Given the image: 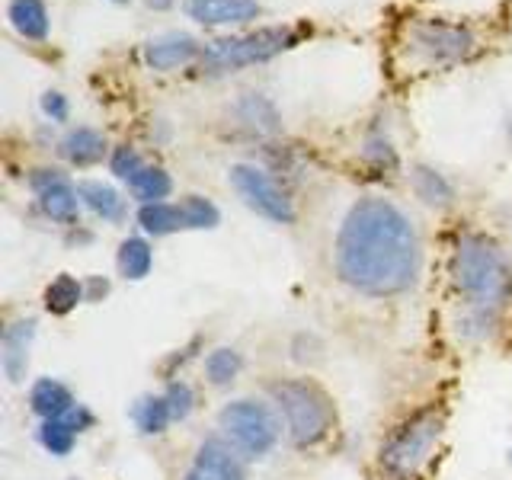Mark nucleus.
<instances>
[{
	"instance_id": "f257e3e1",
	"label": "nucleus",
	"mask_w": 512,
	"mask_h": 480,
	"mask_svg": "<svg viewBox=\"0 0 512 480\" xmlns=\"http://www.w3.org/2000/svg\"><path fill=\"white\" fill-rule=\"evenodd\" d=\"M336 276L368 298L404 295L423 269V244L413 221L388 199L368 196L349 208L336 234Z\"/></svg>"
},
{
	"instance_id": "f03ea898",
	"label": "nucleus",
	"mask_w": 512,
	"mask_h": 480,
	"mask_svg": "<svg viewBox=\"0 0 512 480\" xmlns=\"http://www.w3.org/2000/svg\"><path fill=\"white\" fill-rule=\"evenodd\" d=\"M452 285L464 314L500 320L512 301V260L487 234H464L452 250Z\"/></svg>"
},
{
	"instance_id": "7ed1b4c3",
	"label": "nucleus",
	"mask_w": 512,
	"mask_h": 480,
	"mask_svg": "<svg viewBox=\"0 0 512 480\" xmlns=\"http://www.w3.org/2000/svg\"><path fill=\"white\" fill-rule=\"evenodd\" d=\"M269 404L276 407L285 439L295 448H317L336 426L333 397L311 378H279L269 384Z\"/></svg>"
},
{
	"instance_id": "20e7f679",
	"label": "nucleus",
	"mask_w": 512,
	"mask_h": 480,
	"mask_svg": "<svg viewBox=\"0 0 512 480\" xmlns=\"http://www.w3.org/2000/svg\"><path fill=\"white\" fill-rule=\"evenodd\" d=\"M445 432L442 407H420L404 423H397L378 448V468L388 480H413L439 448Z\"/></svg>"
},
{
	"instance_id": "39448f33",
	"label": "nucleus",
	"mask_w": 512,
	"mask_h": 480,
	"mask_svg": "<svg viewBox=\"0 0 512 480\" xmlns=\"http://www.w3.org/2000/svg\"><path fill=\"white\" fill-rule=\"evenodd\" d=\"M218 436L247 461H263L276 452L285 429L269 400L237 397L231 404H224L218 413Z\"/></svg>"
},
{
	"instance_id": "423d86ee",
	"label": "nucleus",
	"mask_w": 512,
	"mask_h": 480,
	"mask_svg": "<svg viewBox=\"0 0 512 480\" xmlns=\"http://www.w3.org/2000/svg\"><path fill=\"white\" fill-rule=\"evenodd\" d=\"M295 42H298L295 32L282 29V26H266V29L247 32V36L218 39V42L202 48V68L208 74H224V71L250 68V64H263L269 58L282 55L285 48H292Z\"/></svg>"
},
{
	"instance_id": "0eeeda50",
	"label": "nucleus",
	"mask_w": 512,
	"mask_h": 480,
	"mask_svg": "<svg viewBox=\"0 0 512 480\" xmlns=\"http://www.w3.org/2000/svg\"><path fill=\"white\" fill-rule=\"evenodd\" d=\"M231 186L247 208L256 215H263L276 224H292L295 221V205L288 199V192L272 180V176L253 164H237L231 167Z\"/></svg>"
},
{
	"instance_id": "6e6552de",
	"label": "nucleus",
	"mask_w": 512,
	"mask_h": 480,
	"mask_svg": "<svg viewBox=\"0 0 512 480\" xmlns=\"http://www.w3.org/2000/svg\"><path fill=\"white\" fill-rule=\"evenodd\" d=\"M410 52L429 64H448L461 61L474 52L471 29L452 26V23H416L410 29Z\"/></svg>"
},
{
	"instance_id": "1a4fd4ad",
	"label": "nucleus",
	"mask_w": 512,
	"mask_h": 480,
	"mask_svg": "<svg viewBox=\"0 0 512 480\" xmlns=\"http://www.w3.org/2000/svg\"><path fill=\"white\" fill-rule=\"evenodd\" d=\"M29 189L36 196L42 215L55 224H77L80 215V192L71 186V180L61 170H32L29 173Z\"/></svg>"
},
{
	"instance_id": "9d476101",
	"label": "nucleus",
	"mask_w": 512,
	"mask_h": 480,
	"mask_svg": "<svg viewBox=\"0 0 512 480\" xmlns=\"http://www.w3.org/2000/svg\"><path fill=\"white\" fill-rule=\"evenodd\" d=\"M180 480H247V458L237 455L221 436L199 442Z\"/></svg>"
},
{
	"instance_id": "9b49d317",
	"label": "nucleus",
	"mask_w": 512,
	"mask_h": 480,
	"mask_svg": "<svg viewBox=\"0 0 512 480\" xmlns=\"http://www.w3.org/2000/svg\"><path fill=\"white\" fill-rule=\"evenodd\" d=\"M32 343H36V320L32 317L10 320L4 327V340H0V368H4L10 384H23V378L29 375Z\"/></svg>"
},
{
	"instance_id": "f8f14e48",
	"label": "nucleus",
	"mask_w": 512,
	"mask_h": 480,
	"mask_svg": "<svg viewBox=\"0 0 512 480\" xmlns=\"http://www.w3.org/2000/svg\"><path fill=\"white\" fill-rule=\"evenodd\" d=\"M189 20L202 26H237L250 23L260 16V4L256 0H189L186 4Z\"/></svg>"
},
{
	"instance_id": "ddd939ff",
	"label": "nucleus",
	"mask_w": 512,
	"mask_h": 480,
	"mask_svg": "<svg viewBox=\"0 0 512 480\" xmlns=\"http://www.w3.org/2000/svg\"><path fill=\"white\" fill-rule=\"evenodd\" d=\"M196 55H202V45L192 39L189 32H164V36H157L144 45V61H148L154 71L183 68V64H189Z\"/></svg>"
},
{
	"instance_id": "4468645a",
	"label": "nucleus",
	"mask_w": 512,
	"mask_h": 480,
	"mask_svg": "<svg viewBox=\"0 0 512 480\" xmlns=\"http://www.w3.org/2000/svg\"><path fill=\"white\" fill-rule=\"evenodd\" d=\"M77 404V397L71 388L58 378H39L32 381L29 388V410L39 416V420H61L64 413Z\"/></svg>"
},
{
	"instance_id": "2eb2a0df",
	"label": "nucleus",
	"mask_w": 512,
	"mask_h": 480,
	"mask_svg": "<svg viewBox=\"0 0 512 480\" xmlns=\"http://www.w3.org/2000/svg\"><path fill=\"white\" fill-rule=\"evenodd\" d=\"M58 151L74 167H93V164H100V160L109 154V144H106L103 132L80 125V128H71V132L61 138Z\"/></svg>"
},
{
	"instance_id": "dca6fc26",
	"label": "nucleus",
	"mask_w": 512,
	"mask_h": 480,
	"mask_svg": "<svg viewBox=\"0 0 512 480\" xmlns=\"http://www.w3.org/2000/svg\"><path fill=\"white\" fill-rule=\"evenodd\" d=\"M84 301H87L84 279H74V276H68V272H61V276L48 282L45 292H42V304L52 317H68Z\"/></svg>"
},
{
	"instance_id": "f3484780",
	"label": "nucleus",
	"mask_w": 512,
	"mask_h": 480,
	"mask_svg": "<svg viewBox=\"0 0 512 480\" xmlns=\"http://www.w3.org/2000/svg\"><path fill=\"white\" fill-rule=\"evenodd\" d=\"M205 381L212 388H231V384L244 372V352L234 346H215L208 349V356L202 359Z\"/></svg>"
},
{
	"instance_id": "a211bd4d",
	"label": "nucleus",
	"mask_w": 512,
	"mask_h": 480,
	"mask_svg": "<svg viewBox=\"0 0 512 480\" xmlns=\"http://www.w3.org/2000/svg\"><path fill=\"white\" fill-rule=\"evenodd\" d=\"M132 420H135L141 436H154V439L164 436V432L170 429V423H173V413H170V404H167L164 391L138 397L135 407H132Z\"/></svg>"
},
{
	"instance_id": "6ab92c4d",
	"label": "nucleus",
	"mask_w": 512,
	"mask_h": 480,
	"mask_svg": "<svg viewBox=\"0 0 512 480\" xmlns=\"http://www.w3.org/2000/svg\"><path fill=\"white\" fill-rule=\"evenodd\" d=\"M77 192H80V202H84L93 215H100L103 221H122L125 218V202L119 199V192L109 183L84 180V183H77Z\"/></svg>"
},
{
	"instance_id": "aec40b11",
	"label": "nucleus",
	"mask_w": 512,
	"mask_h": 480,
	"mask_svg": "<svg viewBox=\"0 0 512 480\" xmlns=\"http://www.w3.org/2000/svg\"><path fill=\"white\" fill-rule=\"evenodd\" d=\"M116 266H119L122 279L141 282L151 272V266H154L151 244L144 237H125L122 244H119V253H116Z\"/></svg>"
},
{
	"instance_id": "412c9836",
	"label": "nucleus",
	"mask_w": 512,
	"mask_h": 480,
	"mask_svg": "<svg viewBox=\"0 0 512 480\" xmlns=\"http://www.w3.org/2000/svg\"><path fill=\"white\" fill-rule=\"evenodd\" d=\"M138 224L144 234L151 237H167L176 231H186L180 202H154V205H141L138 208Z\"/></svg>"
},
{
	"instance_id": "4be33fe9",
	"label": "nucleus",
	"mask_w": 512,
	"mask_h": 480,
	"mask_svg": "<svg viewBox=\"0 0 512 480\" xmlns=\"http://www.w3.org/2000/svg\"><path fill=\"white\" fill-rule=\"evenodd\" d=\"M128 189L141 205H154V202H164L170 192H173V180L164 167H154V164H144L132 180H128Z\"/></svg>"
},
{
	"instance_id": "5701e85b",
	"label": "nucleus",
	"mask_w": 512,
	"mask_h": 480,
	"mask_svg": "<svg viewBox=\"0 0 512 480\" xmlns=\"http://www.w3.org/2000/svg\"><path fill=\"white\" fill-rule=\"evenodd\" d=\"M10 23L23 39H45L48 36V13L42 0H10Z\"/></svg>"
},
{
	"instance_id": "b1692460",
	"label": "nucleus",
	"mask_w": 512,
	"mask_h": 480,
	"mask_svg": "<svg viewBox=\"0 0 512 480\" xmlns=\"http://www.w3.org/2000/svg\"><path fill=\"white\" fill-rule=\"evenodd\" d=\"M237 116L256 135H276L279 132V112L260 93H247L244 100L237 103Z\"/></svg>"
},
{
	"instance_id": "393cba45",
	"label": "nucleus",
	"mask_w": 512,
	"mask_h": 480,
	"mask_svg": "<svg viewBox=\"0 0 512 480\" xmlns=\"http://www.w3.org/2000/svg\"><path fill=\"white\" fill-rule=\"evenodd\" d=\"M410 186L416 192V199L426 202V205H448V202H452V196H455L452 183H448L439 170H432L426 164L410 170Z\"/></svg>"
},
{
	"instance_id": "a878e982",
	"label": "nucleus",
	"mask_w": 512,
	"mask_h": 480,
	"mask_svg": "<svg viewBox=\"0 0 512 480\" xmlns=\"http://www.w3.org/2000/svg\"><path fill=\"white\" fill-rule=\"evenodd\" d=\"M36 439H39V445L45 448L48 455L64 458V455H71V452H74L77 432H74L68 423H64V420H42V423H39V432H36Z\"/></svg>"
},
{
	"instance_id": "bb28decb",
	"label": "nucleus",
	"mask_w": 512,
	"mask_h": 480,
	"mask_svg": "<svg viewBox=\"0 0 512 480\" xmlns=\"http://www.w3.org/2000/svg\"><path fill=\"white\" fill-rule=\"evenodd\" d=\"M180 212H183L186 231L218 228V221H221V212L215 208V202L205 199V196H186V199H180Z\"/></svg>"
},
{
	"instance_id": "cd10ccee",
	"label": "nucleus",
	"mask_w": 512,
	"mask_h": 480,
	"mask_svg": "<svg viewBox=\"0 0 512 480\" xmlns=\"http://www.w3.org/2000/svg\"><path fill=\"white\" fill-rule=\"evenodd\" d=\"M164 397L170 404V413H173V423H183L189 420L192 413H196V388L186 381V378H170L167 388H164Z\"/></svg>"
},
{
	"instance_id": "c85d7f7f",
	"label": "nucleus",
	"mask_w": 512,
	"mask_h": 480,
	"mask_svg": "<svg viewBox=\"0 0 512 480\" xmlns=\"http://www.w3.org/2000/svg\"><path fill=\"white\" fill-rule=\"evenodd\" d=\"M144 167V157L132 148V144H119L116 151L109 154V170L119 176V180H132V176Z\"/></svg>"
},
{
	"instance_id": "c756f323",
	"label": "nucleus",
	"mask_w": 512,
	"mask_h": 480,
	"mask_svg": "<svg viewBox=\"0 0 512 480\" xmlns=\"http://www.w3.org/2000/svg\"><path fill=\"white\" fill-rule=\"evenodd\" d=\"M365 157L372 160L375 167H394L397 164V154L391 148V141H384V138H368L365 144Z\"/></svg>"
},
{
	"instance_id": "7c9ffc66",
	"label": "nucleus",
	"mask_w": 512,
	"mask_h": 480,
	"mask_svg": "<svg viewBox=\"0 0 512 480\" xmlns=\"http://www.w3.org/2000/svg\"><path fill=\"white\" fill-rule=\"evenodd\" d=\"M61 420L68 423V426L77 432V436H84V432H90V429L96 426V416H93V410H90L87 404H80V400H77V404H74L68 413L61 416Z\"/></svg>"
},
{
	"instance_id": "2f4dec72",
	"label": "nucleus",
	"mask_w": 512,
	"mask_h": 480,
	"mask_svg": "<svg viewBox=\"0 0 512 480\" xmlns=\"http://www.w3.org/2000/svg\"><path fill=\"white\" fill-rule=\"evenodd\" d=\"M42 109H45V116L52 122H64V119H68V96H61L58 90H48L42 96Z\"/></svg>"
},
{
	"instance_id": "473e14b6",
	"label": "nucleus",
	"mask_w": 512,
	"mask_h": 480,
	"mask_svg": "<svg viewBox=\"0 0 512 480\" xmlns=\"http://www.w3.org/2000/svg\"><path fill=\"white\" fill-rule=\"evenodd\" d=\"M84 292H87V301H90V304L103 301V298L109 295V279H100V276L84 279Z\"/></svg>"
},
{
	"instance_id": "72a5a7b5",
	"label": "nucleus",
	"mask_w": 512,
	"mask_h": 480,
	"mask_svg": "<svg viewBox=\"0 0 512 480\" xmlns=\"http://www.w3.org/2000/svg\"><path fill=\"white\" fill-rule=\"evenodd\" d=\"M148 7H154V10H167V7H173V0H148Z\"/></svg>"
},
{
	"instance_id": "f704fd0d",
	"label": "nucleus",
	"mask_w": 512,
	"mask_h": 480,
	"mask_svg": "<svg viewBox=\"0 0 512 480\" xmlns=\"http://www.w3.org/2000/svg\"><path fill=\"white\" fill-rule=\"evenodd\" d=\"M509 132H512V119H509Z\"/></svg>"
},
{
	"instance_id": "c9c22d12",
	"label": "nucleus",
	"mask_w": 512,
	"mask_h": 480,
	"mask_svg": "<svg viewBox=\"0 0 512 480\" xmlns=\"http://www.w3.org/2000/svg\"><path fill=\"white\" fill-rule=\"evenodd\" d=\"M509 461H512V452H509Z\"/></svg>"
},
{
	"instance_id": "e433bc0d",
	"label": "nucleus",
	"mask_w": 512,
	"mask_h": 480,
	"mask_svg": "<svg viewBox=\"0 0 512 480\" xmlns=\"http://www.w3.org/2000/svg\"><path fill=\"white\" fill-rule=\"evenodd\" d=\"M119 4H122V0H119Z\"/></svg>"
}]
</instances>
